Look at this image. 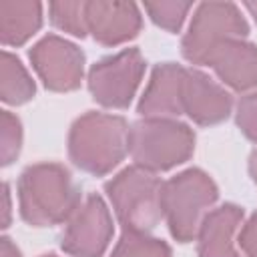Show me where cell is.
<instances>
[{
  "label": "cell",
  "mask_w": 257,
  "mask_h": 257,
  "mask_svg": "<svg viewBox=\"0 0 257 257\" xmlns=\"http://www.w3.org/2000/svg\"><path fill=\"white\" fill-rule=\"evenodd\" d=\"M245 211L239 205L225 203L203 219L197 233L199 257H239L237 237L243 225Z\"/></svg>",
  "instance_id": "cell-14"
},
{
  "label": "cell",
  "mask_w": 257,
  "mask_h": 257,
  "mask_svg": "<svg viewBox=\"0 0 257 257\" xmlns=\"http://www.w3.org/2000/svg\"><path fill=\"white\" fill-rule=\"evenodd\" d=\"M149 18L161 26L163 30L175 34L183 28L185 18L189 16L193 2H181V0H159V2H145L143 4Z\"/></svg>",
  "instance_id": "cell-19"
},
{
  "label": "cell",
  "mask_w": 257,
  "mask_h": 257,
  "mask_svg": "<svg viewBox=\"0 0 257 257\" xmlns=\"http://www.w3.org/2000/svg\"><path fill=\"white\" fill-rule=\"evenodd\" d=\"M243 6H245V10L253 16V20L257 22V0H249V2H243Z\"/></svg>",
  "instance_id": "cell-26"
},
{
  "label": "cell",
  "mask_w": 257,
  "mask_h": 257,
  "mask_svg": "<svg viewBox=\"0 0 257 257\" xmlns=\"http://www.w3.org/2000/svg\"><path fill=\"white\" fill-rule=\"evenodd\" d=\"M217 78L237 92H251L257 88V44L245 38L227 40L209 58Z\"/></svg>",
  "instance_id": "cell-13"
},
{
  "label": "cell",
  "mask_w": 257,
  "mask_h": 257,
  "mask_svg": "<svg viewBox=\"0 0 257 257\" xmlns=\"http://www.w3.org/2000/svg\"><path fill=\"white\" fill-rule=\"evenodd\" d=\"M185 74L187 68L177 62L157 64L139 100L137 112L143 118H177L183 114Z\"/></svg>",
  "instance_id": "cell-12"
},
{
  "label": "cell",
  "mask_w": 257,
  "mask_h": 257,
  "mask_svg": "<svg viewBox=\"0 0 257 257\" xmlns=\"http://www.w3.org/2000/svg\"><path fill=\"white\" fill-rule=\"evenodd\" d=\"M231 108L233 98L225 86L201 70L187 68L183 82V114L199 126H213L227 120Z\"/></svg>",
  "instance_id": "cell-10"
},
{
  "label": "cell",
  "mask_w": 257,
  "mask_h": 257,
  "mask_svg": "<svg viewBox=\"0 0 257 257\" xmlns=\"http://www.w3.org/2000/svg\"><path fill=\"white\" fill-rule=\"evenodd\" d=\"M249 24L233 2H201L181 40V52L187 62L207 66L211 54L227 40L245 38Z\"/></svg>",
  "instance_id": "cell-6"
},
{
  "label": "cell",
  "mask_w": 257,
  "mask_h": 257,
  "mask_svg": "<svg viewBox=\"0 0 257 257\" xmlns=\"http://www.w3.org/2000/svg\"><path fill=\"white\" fill-rule=\"evenodd\" d=\"M247 257H257V255H247Z\"/></svg>",
  "instance_id": "cell-28"
},
{
  "label": "cell",
  "mask_w": 257,
  "mask_h": 257,
  "mask_svg": "<svg viewBox=\"0 0 257 257\" xmlns=\"http://www.w3.org/2000/svg\"><path fill=\"white\" fill-rule=\"evenodd\" d=\"M86 24L90 36L102 46H118L133 40L143 28V14L135 2H102L86 4Z\"/></svg>",
  "instance_id": "cell-11"
},
{
  "label": "cell",
  "mask_w": 257,
  "mask_h": 257,
  "mask_svg": "<svg viewBox=\"0 0 257 257\" xmlns=\"http://www.w3.org/2000/svg\"><path fill=\"white\" fill-rule=\"evenodd\" d=\"M195 153V133L177 118H141L128 131V155L135 165L163 173L187 163Z\"/></svg>",
  "instance_id": "cell-5"
},
{
  "label": "cell",
  "mask_w": 257,
  "mask_h": 257,
  "mask_svg": "<svg viewBox=\"0 0 257 257\" xmlns=\"http://www.w3.org/2000/svg\"><path fill=\"white\" fill-rule=\"evenodd\" d=\"M114 225L104 199L86 195L64 223L60 249L70 257H102L112 241Z\"/></svg>",
  "instance_id": "cell-8"
},
{
  "label": "cell",
  "mask_w": 257,
  "mask_h": 257,
  "mask_svg": "<svg viewBox=\"0 0 257 257\" xmlns=\"http://www.w3.org/2000/svg\"><path fill=\"white\" fill-rule=\"evenodd\" d=\"M40 257H56L54 253H46V255H40Z\"/></svg>",
  "instance_id": "cell-27"
},
{
  "label": "cell",
  "mask_w": 257,
  "mask_h": 257,
  "mask_svg": "<svg viewBox=\"0 0 257 257\" xmlns=\"http://www.w3.org/2000/svg\"><path fill=\"white\" fill-rule=\"evenodd\" d=\"M42 26V4L32 0L0 2V42L4 46L26 44Z\"/></svg>",
  "instance_id": "cell-15"
},
{
  "label": "cell",
  "mask_w": 257,
  "mask_h": 257,
  "mask_svg": "<svg viewBox=\"0 0 257 257\" xmlns=\"http://www.w3.org/2000/svg\"><path fill=\"white\" fill-rule=\"evenodd\" d=\"M128 122L118 114L88 110L68 131V159L80 171L104 177L128 153Z\"/></svg>",
  "instance_id": "cell-2"
},
{
  "label": "cell",
  "mask_w": 257,
  "mask_h": 257,
  "mask_svg": "<svg viewBox=\"0 0 257 257\" xmlns=\"http://www.w3.org/2000/svg\"><path fill=\"white\" fill-rule=\"evenodd\" d=\"M235 122L239 131L257 145V88L245 92L235 108Z\"/></svg>",
  "instance_id": "cell-21"
},
{
  "label": "cell",
  "mask_w": 257,
  "mask_h": 257,
  "mask_svg": "<svg viewBox=\"0 0 257 257\" xmlns=\"http://www.w3.org/2000/svg\"><path fill=\"white\" fill-rule=\"evenodd\" d=\"M22 149V124L16 114L10 110L0 112V157L2 165L8 167L14 163Z\"/></svg>",
  "instance_id": "cell-20"
},
{
  "label": "cell",
  "mask_w": 257,
  "mask_h": 257,
  "mask_svg": "<svg viewBox=\"0 0 257 257\" xmlns=\"http://www.w3.org/2000/svg\"><path fill=\"white\" fill-rule=\"evenodd\" d=\"M163 183L157 173L131 165L104 185V193L122 231L151 233L165 219L161 201Z\"/></svg>",
  "instance_id": "cell-4"
},
{
  "label": "cell",
  "mask_w": 257,
  "mask_h": 257,
  "mask_svg": "<svg viewBox=\"0 0 257 257\" xmlns=\"http://www.w3.org/2000/svg\"><path fill=\"white\" fill-rule=\"evenodd\" d=\"M237 245L245 255H257V211L247 219V223H243Z\"/></svg>",
  "instance_id": "cell-22"
},
{
  "label": "cell",
  "mask_w": 257,
  "mask_h": 257,
  "mask_svg": "<svg viewBox=\"0 0 257 257\" xmlns=\"http://www.w3.org/2000/svg\"><path fill=\"white\" fill-rule=\"evenodd\" d=\"M28 58L44 88L52 92H72L84 78V52L58 34L42 36L30 48Z\"/></svg>",
  "instance_id": "cell-9"
},
{
  "label": "cell",
  "mask_w": 257,
  "mask_h": 257,
  "mask_svg": "<svg viewBox=\"0 0 257 257\" xmlns=\"http://www.w3.org/2000/svg\"><path fill=\"white\" fill-rule=\"evenodd\" d=\"M16 193L20 217L32 227L66 223L82 201L70 171L60 163L26 167L18 177Z\"/></svg>",
  "instance_id": "cell-1"
},
{
  "label": "cell",
  "mask_w": 257,
  "mask_h": 257,
  "mask_svg": "<svg viewBox=\"0 0 257 257\" xmlns=\"http://www.w3.org/2000/svg\"><path fill=\"white\" fill-rule=\"evenodd\" d=\"M4 213H6V219H4L2 227H8V223H10V189L6 183H4Z\"/></svg>",
  "instance_id": "cell-24"
},
{
  "label": "cell",
  "mask_w": 257,
  "mask_h": 257,
  "mask_svg": "<svg viewBox=\"0 0 257 257\" xmlns=\"http://www.w3.org/2000/svg\"><path fill=\"white\" fill-rule=\"evenodd\" d=\"M110 257H173L171 247L149 233L122 231Z\"/></svg>",
  "instance_id": "cell-17"
},
{
  "label": "cell",
  "mask_w": 257,
  "mask_h": 257,
  "mask_svg": "<svg viewBox=\"0 0 257 257\" xmlns=\"http://www.w3.org/2000/svg\"><path fill=\"white\" fill-rule=\"evenodd\" d=\"M147 62L139 48H124L88 68L86 84L94 102L104 108H128L143 80Z\"/></svg>",
  "instance_id": "cell-7"
},
{
  "label": "cell",
  "mask_w": 257,
  "mask_h": 257,
  "mask_svg": "<svg viewBox=\"0 0 257 257\" xmlns=\"http://www.w3.org/2000/svg\"><path fill=\"white\" fill-rule=\"evenodd\" d=\"M219 199L215 181L203 169H187L163 183V215L171 237L179 243L197 239L203 219Z\"/></svg>",
  "instance_id": "cell-3"
},
{
  "label": "cell",
  "mask_w": 257,
  "mask_h": 257,
  "mask_svg": "<svg viewBox=\"0 0 257 257\" xmlns=\"http://www.w3.org/2000/svg\"><path fill=\"white\" fill-rule=\"evenodd\" d=\"M36 92V84L32 76L28 74L22 60L4 50L2 52V64H0V98L6 104L20 106L28 100H32Z\"/></svg>",
  "instance_id": "cell-16"
},
{
  "label": "cell",
  "mask_w": 257,
  "mask_h": 257,
  "mask_svg": "<svg viewBox=\"0 0 257 257\" xmlns=\"http://www.w3.org/2000/svg\"><path fill=\"white\" fill-rule=\"evenodd\" d=\"M0 257H22L20 249L12 243L10 237H2L0 239Z\"/></svg>",
  "instance_id": "cell-23"
},
{
  "label": "cell",
  "mask_w": 257,
  "mask_h": 257,
  "mask_svg": "<svg viewBox=\"0 0 257 257\" xmlns=\"http://www.w3.org/2000/svg\"><path fill=\"white\" fill-rule=\"evenodd\" d=\"M249 175L257 185V149H253V153L249 155Z\"/></svg>",
  "instance_id": "cell-25"
},
{
  "label": "cell",
  "mask_w": 257,
  "mask_h": 257,
  "mask_svg": "<svg viewBox=\"0 0 257 257\" xmlns=\"http://www.w3.org/2000/svg\"><path fill=\"white\" fill-rule=\"evenodd\" d=\"M86 0H72V2H50L48 4V18L54 28L68 32L76 38H84L88 34L86 24Z\"/></svg>",
  "instance_id": "cell-18"
}]
</instances>
